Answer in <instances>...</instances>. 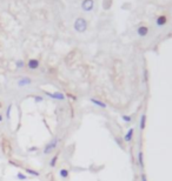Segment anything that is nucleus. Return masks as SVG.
<instances>
[{
    "instance_id": "8",
    "label": "nucleus",
    "mask_w": 172,
    "mask_h": 181,
    "mask_svg": "<svg viewBox=\"0 0 172 181\" xmlns=\"http://www.w3.org/2000/svg\"><path fill=\"white\" fill-rule=\"evenodd\" d=\"M32 84V79L28 77H23L18 80V86L19 87H25V86H30Z\"/></svg>"
},
{
    "instance_id": "10",
    "label": "nucleus",
    "mask_w": 172,
    "mask_h": 181,
    "mask_svg": "<svg viewBox=\"0 0 172 181\" xmlns=\"http://www.w3.org/2000/svg\"><path fill=\"white\" fill-rule=\"evenodd\" d=\"M90 101H91V104H93L94 106H97V107H99V108H106V107H107V105H106L104 101H101V100H99V99H96V98H91Z\"/></svg>"
},
{
    "instance_id": "11",
    "label": "nucleus",
    "mask_w": 172,
    "mask_h": 181,
    "mask_svg": "<svg viewBox=\"0 0 172 181\" xmlns=\"http://www.w3.org/2000/svg\"><path fill=\"white\" fill-rule=\"evenodd\" d=\"M146 127V114H142L140 117V121H139V130L144 131Z\"/></svg>"
},
{
    "instance_id": "21",
    "label": "nucleus",
    "mask_w": 172,
    "mask_h": 181,
    "mask_svg": "<svg viewBox=\"0 0 172 181\" xmlns=\"http://www.w3.org/2000/svg\"><path fill=\"white\" fill-rule=\"evenodd\" d=\"M34 101H36V102H43L44 98L41 95H36V97H34Z\"/></svg>"
},
{
    "instance_id": "2",
    "label": "nucleus",
    "mask_w": 172,
    "mask_h": 181,
    "mask_svg": "<svg viewBox=\"0 0 172 181\" xmlns=\"http://www.w3.org/2000/svg\"><path fill=\"white\" fill-rule=\"evenodd\" d=\"M58 146H59V139H58L57 136L52 138V139H51V140L45 145V147H44V149H43L44 155L52 154V153L58 148Z\"/></svg>"
},
{
    "instance_id": "13",
    "label": "nucleus",
    "mask_w": 172,
    "mask_h": 181,
    "mask_svg": "<svg viewBox=\"0 0 172 181\" xmlns=\"http://www.w3.org/2000/svg\"><path fill=\"white\" fill-rule=\"evenodd\" d=\"M59 176L63 178V179H67L68 176H70V172H68V169H66V168H61L59 171Z\"/></svg>"
},
{
    "instance_id": "19",
    "label": "nucleus",
    "mask_w": 172,
    "mask_h": 181,
    "mask_svg": "<svg viewBox=\"0 0 172 181\" xmlns=\"http://www.w3.org/2000/svg\"><path fill=\"white\" fill-rule=\"evenodd\" d=\"M122 120H123L124 122H131V121L133 120V118H132L131 115H126V114H124V115H122Z\"/></svg>"
},
{
    "instance_id": "16",
    "label": "nucleus",
    "mask_w": 172,
    "mask_h": 181,
    "mask_svg": "<svg viewBox=\"0 0 172 181\" xmlns=\"http://www.w3.org/2000/svg\"><path fill=\"white\" fill-rule=\"evenodd\" d=\"M15 67L18 68V69H21L25 67V61L24 60H17L15 61Z\"/></svg>"
},
{
    "instance_id": "9",
    "label": "nucleus",
    "mask_w": 172,
    "mask_h": 181,
    "mask_svg": "<svg viewBox=\"0 0 172 181\" xmlns=\"http://www.w3.org/2000/svg\"><path fill=\"white\" fill-rule=\"evenodd\" d=\"M133 134H134V130H133L132 127H131V128H129V130H127V132L125 133L124 138H123L124 142H131V141L133 140Z\"/></svg>"
},
{
    "instance_id": "15",
    "label": "nucleus",
    "mask_w": 172,
    "mask_h": 181,
    "mask_svg": "<svg viewBox=\"0 0 172 181\" xmlns=\"http://www.w3.org/2000/svg\"><path fill=\"white\" fill-rule=\"evenodd\" d=\"M26 173H28V174H31L33 176H37V178L40 175V173L38 171H34V169H31V168H26Z\"/></svg>"
},
{
    "instance_id": "5",
    "label": "nucleus",
    "mask_w": 172,
    "mask_h": 181,
    "mask_svg": "<svg viewBox=\"0 0 172 181\" xmlns=\"http://www.w3.org/2000/svg\"><path fill=\"white\" fill-rule=\"evenodd\" d=\"M80 7L84 12H91L94 8V0H81Z\"/></svg>"
},
{
    "instance_id": "22",
    "label": "nucleus",
    "mask_w": 172,
    "mask_h": 181,
    "mask_svg": "<svg viewBox=\"0 0 172 181\" xmlns=\"http://www.w3.org/2000/svg\"><path fill=\"white\" fill-rule=\"evenodd\" d=\"M140 181H147V178H146V174L145 173H142L140 174Z\"/></svg>"
},
{
    "instance_id": "3",
    "label": "nucleus",
    "mask_w": 172,
    "mask_h": 181,
    "mask_svg": "<svg viewBox=\"0 0 172 181\" xmlns=\"http://www.w3.org/2000/svg\"><path fill=\"white\" fill-rule=\"evenodd\" d=\"M149 32H150V27H149L147 24H144V23L139 24L138 26H137V28H136V33H137V35H138L139 38H145V37H147Z\"/></svg>"
},
{
    "instance_id": "18",
    "label": "nucleus",
    "mask_w": 172,
    "mask_h": 181,
    "mask_svg": "<svg viewBox=\"0 0 172 181\" xmlns=\"http://www.w3.org/2000/svg\"><path fill=\"white\" fill-rule=\"evenodd\" d=\"M114 141H116V142L118 143V146H119V147H122V148L124 147V140H123L122 138L117 136V138H114Z\"/></svg>"
},
{
    "instance_id": "20",
    "label": "nucleus",
    "mask_w": 172,
    "mask_h": 181,
    "mask_svg": "<svg viewBox=\"0 0 172 181\" xmlns=\"http://www.w3.org/2000/svg\"><path fill=\"white\" fill-rule=\"evenodd\" d=\"M17 179H18V180H26L27 175H25L23 173H18V174H17Z\"/></svg>"
},
{
    "instance_id": "17",
    "label": "nucleus",
    "mask_w": 172,
    "mask_h": 181,
    "mask_svg": "<svg viewBox=\"0 0 172 181\" xmlns=\"http://www.w3.org/2000/svg\"><path fill=\"white\" fill-rule=\"evenodd\" d=\"M12 107H13V105H12V104H10V105H8V107H7V110H6V119H7V120H10V119H11Z\"/></svg>"
},
{
    "instance_id": "1",
    "label": "nucleus",
    "mask_w": 172,
    "mask_h": 181,
    "mask_svg": "<svg viewBox=\"0 0 172 181\" xmlns=\"http://www.w3.org/2000/svg\"><path fill=\"white\" fill-rule=\"evenodd\" d=\"M73 28L77 33H85L89 28V21L84 16H78L73 23Z\"/></svg>"
},
{
    "instance_id": "24",
    "label": "nucleus",
    "mask_w": 172,
    "mask_h": 181,
    "mask_svg": "<svg viewBox=\"0 0 172 181\" xmlns=\"http://www.w3.org/2000/svg\"><path fill=\"white\" fill-rule=\"evenodd\" d=\"M4 120V117H3V114H0V122H1Z\"/></svg>"
},
{
    "instance_id": "6",
    "label": "nucleus",
    "mask_w": 172,
    "mask_h": 181,
    "mask_svg": "<svg viewBox=\"0 0 172 181\" xmlns=\"http://www.w3.org/2000/svg\"><path fill=\"white\" fill-rule=\"evenodd\" d=\"M47 97H50L51 99H54V100H59V101H64L65 99H66V95L64 94V93H61V92H54V93H50V92H44Z\"/></svg>"
},
{
    "instance_id": "23",
    "label": "nucleus",
    "mask_w": 172,
    "mask_h": 181,
    "mask_svg": "<svg viewBox=\"0 0 172 181\" xmlns=\"http://www.w3.org/2000/svg\"><path fill=\"white\" fill-rule=\"evenodd\" d=\"M36 151H38V147H31V148H28V152H36Z\"/></svg>"
},
{
    "instance_id": "12",
    "label": "nucleus",
    "mask_w": 172,
    "mask_h": 181,
    "mask_svg": "<svg viewBox=\"0 0 172 181\" xmlns=\"http://www.w3.org/2000/svg\"><path fill=\"white\" fill-rule=\"evenodd\" d=\"M58 159H59V154H58V153L51 158V160H50V167H52V168L56 167L57 164H58Z\"/></svg>"
},
{
    "instance_id": "4",
    "label": "nucleus",
    "mask_w": 172,
    "mask_h": 181,
    "mask_svg": "<svg viewBox=\"0 0 172 181\" xmlns=\"http://www.w3.org/2000/svg\"><path fill=\"white\" fill-rule=\"evenodd\" d=\"M154 23H156V26L157 27H164L169 23V15L166 13H162V14L157 15L156 21H154Z\"/></svg>"
},
{
    "instance_id": "7",
    "label": "nucleus",
    "mask_w": 172,
    "mask_h": 181,
    "mask_svg": "<svg viewBox=\"0 0 172 181\" xmlns=\"http://www.w3.org/2000/svg\"><path fill=\"white\" fill-rule=\"evenodd\" d=\"M40 66V61L38 59H30L27 61V67L31 69V71H34V69H38Z\"/></svg>"
},
{
    "instance_id": "14",
    "label": "nucleus",
    "mask_w": 172,
    "mask_h": 181,
    "mask_svg": "<svg viewBox=\"0 0 172 181\" xmlns=\"http://www.w3.org/2000/svg\"><path fill=\"white\" fill-rule=\"evenodd\" d=\"M137 156H138V164H139V166L143 167L144 166V153L143 152H139Z\"/></svg>"
}]
</instances>
